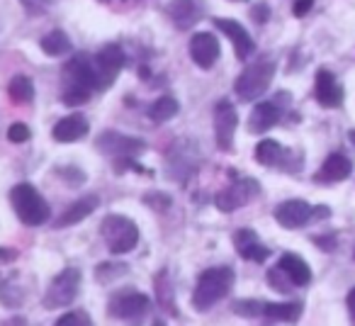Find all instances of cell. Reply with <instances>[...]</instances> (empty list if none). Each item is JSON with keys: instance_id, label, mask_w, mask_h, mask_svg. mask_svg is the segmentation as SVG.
<instances>
[{"instance_id": "27", "label": "cell", "mask_w": 355, "mask_h": 326, "mask_svg": "<svg viewBox=\"0 0 355 326\" xmlns=\"http://www.w3.org/2000/svg\"><path fill=\"white\" fill-rule=\"evenodd\" d=\"M8 95H10L12 103L17 105H27L35 100V83H32V78H27V76H15V78L10 80V85H8Z\"/></svg>"}, {"instance_id": "10", "label": "cell", "mask_w": 355, "mask_h": 326, "mask_svg": "<svg viewBox=\"0 0 355 326\" xmlns=\"http://www.w3.org/2000/svg\"><path fill=\"white\" fill-rule=\"evenodd\" d=\"M95 146H98V151L107 153V156L132 158L146 148V141H144V139L127 137V134H119V132L107 129V132H103L98 139H95Z\"/></svg>"}, {"instance_id": "42", "label": "cell", "mask_w": 355, "mask_h": 326, "mask_svg": "<svg viewBox=\"0 0 355 326\" xmlns=\"http://www.w3.org/2000/svg\"><path fill=\"white\" fill-rule=\"evenodd\" d=\"M100 3H107V0H100Z\"/></svg>"}, {"instance_id": "13", "label": "cell", "mask_w": 355, "mask_h": 326, "mask_svg": "<svg viewBox=\"0 0 355 326\" xmlns=\"http://www.w3.org/2000/svg\"><path fill=\"white\" fill-rule=\"evenodd\" d=\"M219 40L212 35V32H198V35L190 37V59L200 66V69H212L219 59Z\"/></svg>"}, {"instance_id": "25", "label": "cell", "mask_w": 355, "mask_h": 326, "mask_svg": "<svg viewBox=\"0 0 355 326\" xmlns=\"http://www.w3.org/2000/svg\"><path fill=\"white\" fill-rule=\"evenodd\" d=\"M40 46L46 56H66L73 51V42L69 40L64 30H51L49 35H44L40 40Z\"/></svg>"}, {"instance_id": "4", "label": "cell", "mask_w": 355, "mask_h": 326, "mask_svg": "<svg viewBox=\"0 0 355 326\" xmlns=\"http://www.w3.org/2000/svg\"><path fill=\"white\" fill-rule=\"evenodd\" d=\"M272 78H275V61L261 59L243 69V74L239 76L236 83H234V90H236L241 100L251 103V100L261 98V95L270 88Z\"/></svg>"}, {"instance_id": "37", "label": "cell", "mask_w": 355, "mask_h": 326, "mask_svg": "<svg viewBox=\"0 0 355 326\" xmlns=\"http://www.w3.org/2000/svg\"><path fill=\"white\" fill-rule=\"evenodd\" d=\"M146 203H148V205H156V209H158V205H163V207H168V205H171V200L163 198V195H158V198H156V195H148Z\"/></svg>"}, {"instance_id": "40", "label": "cell", "mask_w": 355, "mask_h": 326, "mask_svg": "<svg viewBox=\"0 0 355 326\" xmlns=\"http://www.w3.org/2000/svg\"><path fill=\"white\" fill-rule=\"evenodd\" d=\"M8 256H10V253H6L3 248H0V258H8Z\"/></svg>"}, {"instance_id": "14", "label": "cell", "mask_w": 355, "mask_h": 326, "mask_svg": "<svg viewBox=\"0 0 355 326\" xmlns=\"http://www.w3.org/2000/svg\"><path fill=\"white\" fill-rule=\"evenodd\" d=\"M275 219L285 229H300L314 219V207L304 200H285L275 207Z\"/></svg>"}, {"instance_id": "11", "label": "cell", "mask_w": 355, "mask_h": 326, "mask_svg": "<svg viewBox=\"0 0 355 326\" xmlns=\"http://www.w3.org/2000/svg\"><path fill=\"white\" fill-rule=\"evenodd\" d=\"M148 309H151V300L146 295H141V292H119V295H114L110 300V314L114 319H141Z\"/></svg>"}, {"instance_id": "28", "label": "cell", "mask_w": 355, "mask_h": 326, "mask_svg": "<svg viewBox=\"0 0 355 326\" xmlns=\"http://www.w3.org/2000/svg\"><path fill=\"white\" fill-rule=\"evenodd\" d=\"M263 309H266V302L263 300H236L234 302V314L239 316H263Z\"/></svg>"}, {"instance_id": "43", "label": "cell", "mask_w": 355, "mask_h": 326, "mask_svg": "<svg viewBox=\"0 0 355 326\" xmlns=\"http://www.w3.org/2000/svg\"><path fill=\"white\" fill-rule=\"evenodd\" d=\"M353 258H355V251H353Z\"/></svg>"}, {"instance_id": "6", "label": "cell", "mask_w": 355, "mask_h": 326, "mask_svg": "<svg viewBox=\"0 0 355 326\" xmlns=\"http://www.w3.org/2000/svg\"><path fill=\"white\" fill-rule=\"evenodd\" d=\"M80 280H83V275H80L78 268H73V266L64 268V271L51 280V285L46 287V295H44L46 309H61V307H69L71 302L78 297Z\"/></svg>"}, {"instance_id": "16", "label": "cell", "mask_w": 355, "mask_h": 326, "mask_svg": "<svg viewBox=\"0 0 355 326\" xmlns=\"http://www.w3.org/2000/svg\"><path fill=\"white\" fill-rule=\"evenodd\" d=\"M234 246H236L239 256L246 258V261L263 263L270 258V248H268L266 243L258 239V234L248 227L236 229V234H234Z\"/></svg>"}, {"instance_id": "12", "label": "cell", "mask_w": 355, "mask_h": 326, "mask_svg": "<svg viewBox=\"0 0 355 326\" xmlns=\"http://www.w3.org/2000/svg\"><path fill=\"white\" fill-rule=\"evenodd\" d=\"M214 27H217L222 35H227V40L234 44V51H236L239 61H246L248 56L256 51V42L248 35V30L236 20H227V17H214Z\"/></svg>"}, {"instance_id": "32", "label": "cell", "mask_w": 355, "mask_h": 326, "mask_svg": "<svg viewBox=\"0 0 355 326\" xmlns=\"http://www.w3.org/2000/svg\"><path fill=\"white\" fill-rule=\"evenodd\" d=\"M251 17L258 22V25H266L268 17H270V6H268V3H258V6L251 10Z\"/></svg>"}, {"instance_id": "31", "label": "cell", "mask_w": 355, "mask_h": 326, "mask_svg": "<svg viewBox=\"0 0 355 326\" xmlns=\"http://www.w3.org/2000/svg\"><path fill=\"white\" fill-rule=\"evenodd\" d=\"M30 137H32L30 127H27V124H22V122H15L10 129H8V139H10L12 144H22V141H27Z\"/></svg>"}, {"instance_id": "36", "label": "cell", "mask_w": 355, "mask_h": 326, "mask_svg": "<svg viewBox=\"0 0 355 326\" xmlns=\"http://www.w3.org/2000/svg\"><path fill=\"white\" fill-rule=\"evenodd\" d=\"M314 241L319 243L324 251H334V248H336V239L334 237H316Z\"/></svg>"}, {"instance_id": "19", "label": "cell", "mask_w": 355, "mask_h": 326, "mask_svg": "<svg viewBox=\"0 0 355 326\" xmlns=\"http://www.w3.org/2000/svg\"><path fill=\"white\" fill-rule=\"evenodd\" d=\"M256 161L261 166H268V169H290V158H292V151H287L280 141L275 139H263L261 144L256 146Z\"/></svg>"}, {"instance_id": "20", "label": "cell", "mask_w": 355, "mask_h": 326, "mask_svg": "<svg viewBox=\"0 0 355 326\" xmlns=\"http://www.w3.org/2000/svg\"><path fill=\"white\" fill-rule=\"evenodd\" d=\"M98 205H100L98 195H85V198L76 200L73 205H69V209H64V214L56 219L54 227L56 229H66V227H73V224H80L83 219H88L90 214L98 209Z\"/></svg>"}, {"instance_id": "22", "label": "cell", "mask_w": 355, "mask_h": 326, "mask_svg": "<svg viewBox=\"0 0 355 326\" xmlns=\"http://www.w3.org/2000/svg\"><path fill=\"white\" fill-rule=\"evenodd\" d=\"M285 277L292 282L295 287H304L311 282V268L306 266V261L297 253H282L280 256V263H277Z\"/></svg>"}, {"instance_id": "39", "label": "cell", "mask_w": 355, "mask_h": 326, "mask_svg": "<svg viewBox=\"0 0 355 326\" xmlns=\"http://www.w3.org/2000/svg\"><path fill=\"white\" fill-rule=\"evenodd\" d=\"M348 141L355 146V129H350V132H348Z\"/></svg>"}, {"instance_id": "5", "label": "cell", "mask_w": 355, "mask_h": 326, "mask_svg": "<svg viewBox=\"0 0 355 326\" xmlns=\"http://www.w3.org/2000/svg\"><path fill=\"white\" fill-rule=\"evenodd\" d=\"M100 234H103L105 243H107V248L114 256L129 253L132 248H137V243H139V227L129 217H122V214H110V217H105L103 227H100Z\"/></svg>"}, {"instance_id": "15", "label": "cell", "mask_w": 355, "mask_h": 326, "mask_svg": "<svg viewBox=\"0 0 355 326\" xmlns=\"http://www.w3.org/2000/svg\"><path fill=\"white\" fill-rule=\"evenodd\" d=\"M314 98L321 108H340L343 103V88L336 80V76L329 69H319L316 71V80H314Z\"/></svg>"}, {"instance_id": "21", "label": "cell", "mask_w": 355, "mask_h": 326, "mask_svg": "<svg viewBox=\"0 0 355 326\" xmlns=\"http://www.w3.org/2000/svg\"><path fill=\"white\" fill-rule=\"evenodd\" d=\"M166 12L178 30H190V27L202 17L200 15V6L195 0H171Z\"/></svg>"}, {"instance_id": "34", "label": "cell", "mask_w": 355, "mask_h": 326, "mask_svg": "<svg viewBox=\"0 0 355 326\" xmlns=\"http://www.w3.org/2000/svg\"><path fill=\"white\" fill-rule=\"evenodd\" d=\"M314 8V0H295V6H292V15L295 17H304L306 12Z\"/></svg>"}, {"instance_id": "30", "label": "cell", "mask_w": 355, "mask_h": 326, "mask_svg": "<svg viewBox=\"0 0 355 326\" xmlns=\"http://www.w3.org/2000/svg\"><path fill=\"white\" fill-rule=\"evenodd\" d=\"M54 326H93V321L85 311H66L64 316L56 319Z\"/></svg>"}, {"instance_id": "7", "label": "cell", "mask_w": 355, "mask_h": 326, "mask_svg": "<svg viewBox=\"0 0 355 326\" xmlns=\"http://www.w3.org/2000/svg\"><path fill=\"white\" fill-rule=\"evenodd\" d=\"M90 61H93L98 90L103 93V90H107L110 85L114 83V78L119 76V71L124 69V64H127V56H124L122 46L114 44V42H110V44H105Z\"/></svg>"}, {"instance_id": "33", "label": "cell", "mask_w": 355, "mask_h": 326, "mask_svg": "<svg viewBox=\"0 0 355 326\" xmlns=\"http://www.w3.org/2000/svg\"><path fill=\"white\" fill-rule=\"evenodd\" d=\"M282 277H285V273H282L280 268H277V271H270V273H268V280H270V285H272V287H277L280 292L292 290L290 282H282Z\"/></svg>"}, {"instance_id": "8", "label": "cell", "mask_w": 355, "mask_h": 326, "mask_svg": "<svg viewBox=\"0 0 355 326\" xmlns=\"http://www.w3.org/2000/svg\"><path fill=\"white\" fill-rule=\"evenodd\" d=\"M258 190H261L258 180L239 178L236 183H232L229 188L219 190V193L214 195V205H217V209H222V212H227V214L236 212V209H241L243 205H248L253 198H256Z\"/></svg>"}, {"instance_id": "41", "label": "cell", "mask_w": 355, "mask_h": 326, "mask_svg": "<svg viewBox=\"0 0 355 326\" xmlns=\"http://www.w3.org/2000/svg\"><path fill=\"white\" fill-rule=\"evenodd\" d=\"M37 3H49V0H37Z\"/></svg>"}, {"instance_id": "35", "label": "cell", "mask_w": 355, "mask_h": 326, "mask_svg": "<svg viewBox=\"0 0 355 326\" xmlns=\"http://www.w3.org/2000/svg\"><path fill=\"white\" fill-rule=\"evenodd\" d=\"M59 175H66V178H71L73 183H83L85 180V173H80L78 169H59Z\"/></svg>"}, {"instance_id": "24", "label": "cell", "mask_w": 355, "mask_h": 326, "mask_svg": "<svg viewBox=\"0 0 355 326\" xmlns=\"http://www.w3.org/2000/svg\"><path fill=\"white\" fill-rule=\"evenodd\" d=\"M263 316L270 321H285V324H295L302 316V302H266Z\"/></svg>"}, {"instance_id": "23", "label": "cell", "mask_w": 355, "mask_h": 326, "mask_svg": "<svg viewBox=\"0 0 355 326\" xmlns=\"http://www.w3.org/2000/svg\"><path fill=\"white\" fill-rule=\"evenodd\" d=\"M280 117H282V112L277 103H258L256 108H253L251 117H248V129L258 134L268 132V129L280 122Z\"/></svg>"}, {"instance_id": "3", "label": "cell", "mask_w": 355, "mask_h": 326, "mask_svg": "<svg viewBox=\"0 0 355 326\" xmlns=\"http://www.w3.org/2000/svg\"><path fill=\"white\" fill-rule=\"evenodd\" d=\"M10 203L12 209H15L17 219L27 227H42V224L49 222L51 209L49 203L40 195V190L32 183H20L12 188L10 193Z\"/></svg>"}, {"instance_id": "2", "label": "cell", "mask_w": 355, "mask_h": 326, "mask_svg": "<svg viewBox=\"0 0 355 326\" xmlns=\"http://www.w3.org/2000/svg\"><path fill=\"white\" fill-rule=\"evenodd\" d=\"M234 282H236V273L229 266H214L202 271L193 292V307L198 311L212 309L217 302H222L232 292Z\"/></svg>"}, {"instance_id": "26", "label": "cell", "mask_w": 355, "mask_h": 326, "mask_svg": "<svg viewBox=\"0 0 355 326\" xmlns=\"http://www.w3.org/2000/svg\"><path fill=\"white\" fill-rule=\"evenodd\" d=\"M180 112V103H178L173 95H161L158 100H153L151 108H148V117H151V122H171L175 114Z\"/></svg>"}, {"instance_id": "1", "label": "cell", "mask_w": 355, "mask_h": 326, "mask_svg": "<svg viewBox=\"0 0 355 326\" xmlns=\"http://www.w3.org/2000/svg\"><path fill=\"white\" fill-rule=\"evenodd\" d=\"M93 93H98V80H95L93 61L90 56H73V59L66 64L64 71V90H61V100L69 108H78L85 105Z\"/></svg>"}, {"instance_id": "9", "label": "cell", "mask_w": 355, "mask_h": 326, "mask_svg": "<svg viewBox=\"0 0 355 326\" xmlns=\"http://www.w3.org/2000/svg\"><path fill=\"white\" fill-rule=\"evenodd\" d=\"M239 127V114L232 100H219L214 105V139L222 151H232L234 146V134Z\"/></svg>"}, {"instance_id": "44", "label": "cell", "mask_w": 355, "mask_h": 326, "mask_svg": "<svg viewBox=\"0 0 355 326\" xmlns=\"http://www.w3.org/2000/svg\"><path fill=\"white\" fill-rule=\"evenodd\" d=\"M241 3H243V0H241Z\"/></svg>"}, {"instance_id": "18", "label": "cell", "mask_w": 355, "mask_h": 326, "mask_svg": "<svg viewBox=\"0 0 355 326\" xmlns=\"http://www.w3.org/2000/svg\"><path fill=\"white\" fill-rule=\"evenodd\" d=\"M88 132H90V124L83 114H69V117L59 119V122L54 124L51 137L59 144H73L88 137Z\"/></svg>"}, {"instance_id": "29", "label": "cell", "mask_w": 355, "mask_h": 326, "mask_svg": "<svg viewBox=\"0 0 355 326\" xmlns=\"http://www.w3.org/2000/svg\"><path fill=\"white\" fill-rule=\"evenodd\" d=\"M127 273V266L124 263H103V266H98V271H95V277H98L100 282H110L112 277H119Z\"/></svg>"}, {"instance_id": "38", "label": "cell", "mask_w": 355, "mask_h": 326, "mask_svg": "<svg viewBox=\"0 0 355 326\" xmlns=\"http://www.w3.org/2000/svg\"><path fill=\"white\" fill-rule=\"evenodd\" d=\"M345 302H348V311H350V319L355 321V287H353V290L348 292V300H345Z\"/></svg>"}, {"instance_id": "17", "label": "cell", "mask_w": 355, "mask_h": 326, "mask_svg": "<svg viewBox=\"0 0 355 326\" xmlns=\"http://www.w3.org/2000/svg\"><path fill=\"white\" fill-rule=\"evenodd\" d=\"M353 173V161L345 153L334 151L331 156H326V161L321 163L319 173L314 175L316 183H340Z\"/></svg>"}]
</instances>
